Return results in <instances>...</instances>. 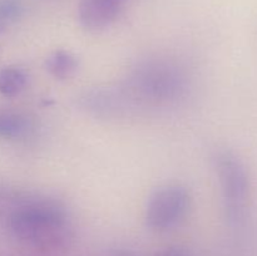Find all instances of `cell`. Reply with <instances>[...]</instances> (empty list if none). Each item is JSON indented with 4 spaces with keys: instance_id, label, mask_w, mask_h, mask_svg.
Wrapping results in <instances>:
<instances>
[{
    "instance_id": "cell-1",
    "label": "cell",
    "mask_w": 257,
    "mask_h": 256,
    "mask_svg": "<svg viewBox=\"0 0 257 256\" xmlns=\"http://www.w3.org/2000/svg\"><path fill=\"white\" fill-rule=\"evenodd\" d=\"M13 235L39 250H59L69 245L73 230L64 207L52 200H33L19 206L9 218Z\"/></svg>"
},
{
    "instance_id": "cell-6",
    "label": "cell",
    "mask_w": 257,
    "mask_h": 256,
    "mask_svg": "<svg viewBox=\"0 0 257 256\" xmlns=\"http://www.w3.org/2000/svg\"><path fill=\"white\" fill-rule=\"evenodd\" d=\"M78 65L79 63L77 57L73 53L63 49L55 50L45 59V68L48 73L59 80L73 77L78 70Z\"/></svg>"
},
{
    "instance_id": "cell-3",
    "label": "cell",
    "mask_w": 257,
    "mask_h": 256,
    "mask_svg": "<svg viewBox=\"0 0 257 256\" xmlns=\"http://www.w3.org/2000/svg\"><path fill=\"white\" fill-rule=\"evenodd\" d=\"M191 196L181 185H167L151 195L146 207V223L156 231H165L177 225L190 208Z\"/></svg>"
},
{
    "instance_id": "cell-8",
    "label": "cell",
    "mask_w": 257,
    "mask_h": 256,
    "mask_svg": "<svg viewBox=\"0 0 257 256\" xmlns=\"http://www.w3.org/2000/svg\"><path fill=\"white\" fill-rule=\"evenodd\" d=\"M29 128L27 117L14 110H0V138L13 140L22 137Z\"/></svg>"
},
{
    "instance_id": "cell-5",
    "label": "cell",
    "mask_w": 257,
    "mask_h": 256,
    "mask_svg": "<svg viewBox=\"0 0 257 256\" xmlns=\"http://www.w3.org/2000/svg\"><path fill=\"white\" fill-rule=\"evenodd\" d=\"M127 0H80L78 18L82 27L100 30L109 27L124 9Z\"/></svg>"
},
{
    "instance_id": "cell-2",
    "label": "cell",
    "mask_w": 257,
    "mask_h": 256,
    "mask_svg": "<svg viewBox=\"0 0 257 256\" xmlns=\"http://www.w3.org/2000/svg\"><path fill=\"white\" fill-rule=\"evenodd\" d=\"M213 161L222 192L226 217L232 225H240L247 216L252 195L248 168L236 153L228 150L218 151Z\"/></svg>"
},
{
    "instance_id": "cell-9",
    "label": "cell",
    "mask_w": 257,
    "mask_h": 256,
    "mask_svg": "<svg viewBox=\"0 0 257 256\" xmlns=\"http://www.w3.org/2000/svg\"><path fill=\"white\" fill-rule=\"evenodd\" d=\"M24 12L22 0H0V32L12 27Z\"/></svg>"
},
{
    "instance_id": "cell-11",
    "label": "cell",
    "mask_w": 257,
    "mask_h": 256,
    "mask_svg": "<svg viewBox=\"0 0 257 256\" xmlns=\"http://www.w3.org/2000/svg\"><path fill=\"white\" fill-rule=\"evenodd\" d=\"M112 256H137L135 252L130 250H115L112 253Z\"/></svg>"
},
{
    "instance_id": "cell-10",
    "label": "cell",
    "mask_w": 257,
    "mask_h": 256,
    "mask_svg": "<svg viewBox=\"0 0 257 256\" xmlns=\"http://www.w3.org/2000/svg\"><path fill=\"white\" fill-rule=\"evenodd\" d=\"M156 256H192L188 251L181 247H167L165 250L160 251Z\"/></svg>"
},
{
    "instance_id": "cell-7",
    "label": "cell",
    "mask_w": 257,
    "mask_h": 256,
    "mask_svg": "<svg viewBox=\"0 0 257 256\" xmlns=\"http://www.w3.org/2000/svg\"><path fill=\"white\" fill-rule=\"evenodd\" d=\"M28 84V74L23 68L4 67L0 69V94L14 97Z\"/></svg>"
},
{
    "instance_id": "cell-4",
    "label": "cell",
    "mask_w": 257,
    "mask_h": 256,
    "mask_svg": "<svg viewBox=\"0 0 257 256\" xmlns=\"http://www.w3.org/2000/svg\"><path fill=\"white\" fill-rule=\"evenodd\" d=\"M163 67H143L135 77V88L138 93L155 99H167L180 85V78L172 70H163Z\"/></svg>"
}]
</instances>
